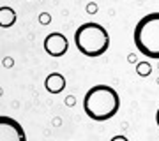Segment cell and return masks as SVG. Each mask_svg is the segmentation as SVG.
Instances as JSON below:
<instances>
[{
    "mask_svg": "<svg viewBox=\"0 0 159 141\" xmlns=\"http://www.w3.org/2000/svg\"><path fill=\"white\" fill-rule=\"evenodd\" d=\"M120 109V97L115 88L108 85H94L83 97V111L96 122L113 118Z\"/></svg>",
    "mask_w": 159,
    "mask_h": 141,
    "instance_id": "1",
    "label": "cell"
},
{
    "mask_svg": "<svg viewBox=\"0 0 159 141\" xmlns=\"http://www.w3.org/2000/svg\"><path fill=\"white\" fill-rule=\"evenodd\" d=\"M74 44L81 55L96 58L104 55L110 48V34L108 30L94 21L81 23L74 32Z\"/></svg>",
    "mask_w": 159,
    "mask_h": 141,
    "instance_id": "2",
    "label": "cell"
},
{
    "mask_svg": "<svg viewBox=\"0 0 159 141\" xmlns=\"http://www.w3.org/2000/svg\"><path fill=\"white\" fill-rule=\"evenodd\" d=\"M133 39L143 56L159 60V12H150L138 20Z\"/></svg>",
    "mask_w": 159,
    "mask_h": 141,
    "instance_id": "3",
    "label": "cell"
},
{
    "mask_svg": "<svg viewBox=\"0 0 159 141\" xmlns=\"http://www.w3.org/2000/svg\"><path fill=\"white\" fill-rule=\"evenodd\" d=\"M0 141H27L21 124L7 115H2L0 117Z\"/></svg>",
    "mask_w": 159,
    "mask_h": 141,
    "instance_id": "4",
    "label": "cell"
},
{
    "mask_svg": "<svg viewBox=\"0 0 159 141\" xmlns=\"http://www.w3.org/2000/svg\"><path fill=\"white\" fill-rule=\"evenodd\" d=\"M69 50L67 37L60 32H51L44 39V51L50 56H64Z\"/></svg>",
    "mask_w": 159,
    "mask_h": 141,
    "instance_id": "5",
    "label": "cell"
},
{
    "mask_svg": "<svg viewBox=\"0 0 159 141\" xmlns=\"http://www.w3.org/2000/svg\"><path fill=\"white\" fill-rule=\"evenodd\" d=\"M44 86L50 94H60L66 88V78L60 73H51L44 79Z\"/></svg>",
    "mask_w": 159,
    "mask_h": 141,
    "instance_id": "6",
    "label": "cell"
},
{
    "mask_svg": "<svg viewBox=\"0 0 159 141\" xmlns=\"http://www.w3.org/2000/svg\"><path fill=\"white\" fill-rule=\"evenodd\" d=\"M16 23V12L11 7H0V27L2 28H9Z\"/></svg>",
    "mask_w": 159,
    "mask_h": 141,
    "instance_id": "7",
    "label": "cell"
},
{
    "mask_svg": "<svg viewBox=\"0 0 159 141\" xmlns=\"http://www.w3.org/2000/svg\"><path fill=\"white\" fill-rule=\"evenodd\" d=\"M136 73H138V76L145 78V76H148V74L152 73V65L148 62H138L136 64Z\"/></svg>",
    "mask_w": 159,
    "mask_h": 141,
    "instance_id": "8",
    "label": "cell"
},
{
    "mask_svg": "<svg viewBox=\"0 0 159 141\" xmlns=\"http://www.w3.org/2000/svg\"><path fill=\"white\" fill-rule=\"evenodd\" d=\"M50 21H51V16L48 14V12H41L39 14V23L41 25H48Z\"/></svg>",
    "mask_w": 159,
    "mask_h": 141,
    "instance_id": "9",
    "label": "cell"
},
{
    "mask_svg": "<svg viewBox=\"0 0 159 141\" xmlns=\"http://www.w3.org/2000/svg\"><path fill=\"white\" fill-rule=\"evenodd\" d=\"M87 12H89V14L97 12V4H94V2H92V4H89V6H87Z\"/></svg>",
    "mask_w": 159,
    "mask_h": 141,
    "instance_id": "10",
    "label": "cell"
},
{
    "mask_svg": "<svg viewBox=\"0 0 159 141\" xmlns=\"http://www.w3.org/2000/svg\"><path fill=\"white\" fill-rule=\"evenodd\" d=\"M110 141H129V139H127L125 136H122V134H117V136H113Z\"/></svg>",
    "mask_w": 159,
    "mask_h": 141,
    "instance_id": "11",
    "label": "cell"
},
{
    "mask_svg": "<svg viewBox=\"0 0 159 141\" xmlns=\"http://www.w3.org/2000/svg\"><path fill=\"white\" fill-rule=\"evenodd\" d=\"M4 65H6V67H11V65H12V60H11V58H6V60H4Z\"/></svg>",
    "mask_w": 159,
    "mask_h": 141,
    "instance_id": "12",
    "label": "cell"
},
{
    "mask_svg": "<svg viewBox=\"0 0 159 141\" xmlns=\"http://www.w3.org/2000/svg\"><path fill=\"white\" fill-rule=\"evenodd\" d=\"M66 102H67V106H73V104H74V97L69 95V97H67V101H66Z\"/></svg>",
    "mask_w": 159,
    "mask_h": 141,
    "instance_id": "13",
    "label": "cell"
},
{
    "mask_svg": "<svg viewBox=\"0 0 159 141\" xmlns=\"http://www.w3.org/2000/svg\"><path fill=\"white\" fill-rule=\"evenodd\" d=\"M129 62H136V56H134V55H129Z\"/></svg>",
    "mask_w": 159,
    "mask_h": 141,
    "instance_id": "14",
    "label": "cell"
},
{
    "mask_svg": "<svg viewBox=\"0 0 159 141\" xmlns=\"http://www.w3.org/2000/svg\"><path fill=\"white\" fill-rule=\"evenodd\" d=\"M156 122H157V127H159V108H157V113H156Z\"/></svg>",
    "mask_w": 159,
    "mask_h": 141,
    "instance_id": "15",
    "label": "cell"
}]
</instances>
